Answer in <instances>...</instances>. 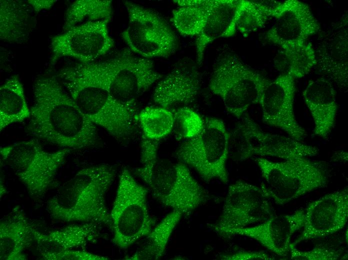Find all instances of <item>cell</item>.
<instances>
[{"instance_id":"6da1fadb","label":"cell","mask_w":348,"mask_h":260,"mask_svg":"<svg viewBox=\"0 0 348 260\" xmlns=\"http://www.w3.org/2000/svg\"><path fill=\"white\" fill-rule=\"evenodd\" d=\"M60 82L55 76H42L34 82L28 131L36 138L62 148L78 150L96 145V125Z\"/></svg>"},{"instance_id":"7a4b0ae2","label":"cell","mask_w":348,"mask_h":260,"mask_svg":"<svg viewBox=\"0 0 348 260\" xmlns=\"http://www.w3.org/2000/svg\"><path fill=\"white\" fill-rule=\"evenodd\" d=\"M116 174L115 167L108 164L80 170L48 201L50 216L63 222L104 224L112 229L106 197Z\"/></svg>"},{"instance_id":"3957f363","label":"cell","mask_w":348,"mask_h":260,"mask_svg":"<svg viewBox=\"0 0 348 260\" xmlns=\"http://www.w3.org/2000/svg\"><path fill=\"white\" fill-rule=\"evenodd\" d=\"M60 72L93 82L121 104L134 108L138 98L162 77L152 60L136 56L130 50L107 60L78 64Z\"/></svg>"},{"instance_id":"277c9868","label":"cell","mask_w":348,"mask_h":260,"mask_svg":"<svg viewBox=\"0 0 348 260\" xmlns=\"http://www.w3.org/2000/svg\"><path fill=\"white\" fill-rule=\"evenodd\" d=\"M58 76L80 110L94 124L119 142L131 138L137 118L135 108L121 104L104 88L90 80L61 73Z\"/></svg>"},{"instance_id":"5b68a950","label":"cell","mask_w":348,"mask_h":260,"mask_svg":"<svg viewBox=\"0 0 348 260\" xmlns=\"http://www.w3.org/2000/svg\"><path fill=\"white\" fill-rule=\"evenodd\" d=\"M255 161L270 198L278 205L328 185V170L318 161L302 158L276 162L260 156Z\"/></svg>"},{"instance_id":"8992f818","label":"cell","mask_w":348,"mask_h":260,"mask_svg":"<svg viewBox=\"0 0 348 260\" xmlns=\"http://www.w3.org/2000/svg\"><path fill=\"white\" fill-rule=\"evenodd\" d=\"M70 152L68 148L46 151L36 138L0 148L2 160L34 198L44 196Z\"/></svg>"},{"instance_id":"52a82bcc","label":"cell","mask_w":348,"mask_h":260,"mask_svg":"<svg viewBox=\"0 0 348 260\" xmlns=\"http://www.w3.org/2000/svg\"><path fill=\"white\" fill-rule=\"evenodd\" d=\"M148 192L129 170L123 169L110 212L112 242L120 249L128 248L153 228L154 221L147 204Z\"/></svg>"},{"instance_id":"ba28073f","label":"cell","mask_w":348,"mask_h":260,"mask_svg":"<svg viewBox=\"0 0 348 260\" xmlns=\"http://www.w3.org/2000/svg\"><path fill=\"white\" fill-rule=\"evenodd\" d=\"M270 82L235 55L226 54L214 66L208 86L221 98L227 111L239 118L250 106L260 104Z\"/></svg>"},{"instance_id":"9c48e42d","label":"cell","mask_w":348,"mask_h":260,"mask_svg":"<svg viewBox=\"0 0 348 260\" xmlns=\"http://www.w3.org/2000/svg\"><path fill=\"white\" fill-rule=\"evenodd\" d=\"M228 132L220 119L208 117L196 136L185 140L176 152L180 162L195 170L205 182H228L226 160L228 157Z\"/></svg>"},{"instance_id":"30bf717a","label":"cell","mask_w":348,"mask_h":260,"mask_svg":"<svg viewBox=\"0 0 348 260\" xmlns=\"http://www.w3.org/2000/svg\"><path fill=\"white\" fill-rule=\"evenodd\" d=\"M264 184L260 186L240 180L230 186L220 216L210 228L222 236L232 230L261 222L273 216Z\"/></svg>"},{"instance_id":"8fae6325","label":"cell","mask_w":348,"mask_h":260,"mask_svg":"<svg viewBox=\"0 0 348 260\" xmlns=\"http://www.w3.org/2000/svg\"><path fill=\"white\" fill-rule=\"evenodd\" d=\"M124 4L128 23L122 36L132 52L150 59L168 57L176 51V38L159 15L130 2Z\"/></svg>"},{"instance_id":"7c38bea8","label":"cell","mask_w":348,"mask_h":260,"mask_svg":"<svg viewBox=\"0 0 348 260\" xmlns=\"http://www.w3.org/2000/svg\"><path fill=\"white\" fill-rule=\"evenodd\" d=\"M148 186L158 201L182 215L191 214L207 198L205 190L180 161L158 160Z\"/></svg>"},{"instance_id":"4fadbf2b","label":"cell","mask_w":348,"mask_h":260,"mask_svg":"<svg viewBox=\"0 0 348 260\" xmlns=\"http://www.w3.org/2000/svg\"><path fill=\"white\" fill-rule=\"evenodd\" d=\"M109 22H86L52 37L50 45L51 64L63 57L88 64L106 54L114 45L109 34Z\"/></svg>"},{"instance_id":"5bb4252c","label":"cell","mask_w":348,"mask_h":260,"mask_svg":"<svg viewBox=\"0 0 348 260\" xmlns=\"http://www.w3.org/2000/svg\"><path fill=\"white\" fill-rule=\"evenodd\" d=\"M295 80L289 74L282 73L270 80L264 90L260 104L264 124L302 141L307 136V133L298 124L294 115Z\"/></svg>"},{"instance_id":"9a60e30c","label":"cell","mask_w":348,"mask_h":260,"mask_svg":"<svg viewBox=\"0 0 348 260\" xmlns=\"http://www.w3.org/2000/svg\"><path fill=\"white\" fill-rule=\"evenodd\" d=\"M272 16L275 21L266 38L279 48L306 43L320 28L310 6L298 0H287L272 6Z\"/></svg>"},{"instance_id":"2e32d148","label":"cell","mask_w":348,"mask_h":260,"mask_svg":"<svg viewBox=\"0 0 348 260\" xmlns=\"http://www.w3.org/2000/svg\"><path fill=\"white\" fill-rule=\"evenodd\" d=\"M300 235L291 244L328 236L342 229L348 218V188L328 194L310 202L304 210Z\"/></svg>"},{"instance_id":"e0dca14e","label":"cell","mask_w":348,"mask_h":260,"mask_svg":"<svg viewBox=\"0 0 348 260\" xmlns=\"http://www.w3.org/2000/svg\"><path fill=\"white\" fill-rule=\"evenodd\" d=\"M348 14L324 32L315 50L319 72L342 90H348Z\"/></svg>"},{"instance_id":"ac0fdd59","label":"cell","mask_w":348,"mask_h":260,"mask_svg":"<svg viewBox=\"0 0 348 260\" xmlns=\"http://www.w3.org/2000/svg\"><path fill=\"white\" fill-rule=\"evenodd\" d=\"M304 210L302 208L292 214L273 215L256 226L232 230L226 237L247 236L276 255L285 256L289 252L292 236L304 226Z\"/></svg>"},{"instance_id":"d6986e66","label":"cell","mask_w":348,"mask_h":260,"mask_svg":"<svg viewBox=\"0 0 348 260\" xmlns=\"http://www.w3.org/2000/svg\"><path fill=\"white\" fill-rule=\"evenodd\" d=\"M247 138L251 156H273L284 160L312 157L319 149L290 136L264 132L249 116L244 115L241 120Z\"/></svg>"},{"instance_id":"ffe728a7","label":"cell","mask_w":348,"mask_h":260,"mask_svg":"<svg viewBox=\"0 0 348 260\" xmlns=\"http://www.w3.org/2000/svg\"><path fill=\"white\" fill-rule=\"evenodd\" d=\"M246 0H202L206 11L204 28L196 42L198 62L203 59L207 46L214 40L234 36L237 21Z\"/></svg>"},{"instance_id":"44dd1931","label":"cell","mask_w":348,"mask_h":260,"mask_svg":"<svg viewBox=\"0 0 348 260\" xmlns=\"http://www.w3.org/2000/svg\"><path fill=\"white\" fill-rule=\"evenodd\" d=\"M200 82L199 72L192 67H176L158 83L152 100L160 107L168 109L188 105L196 98Z\"/></svg>"},{"instance_id":"7402d4cb","label":"cell","mask_w":348,"mask_h":260,"mask_svg":"<svg viewBox=\"0 0 348 260\" xmlns=\"http://www.w3.org/2000/svg\"><path fill=\"white\" fill-rule=\"evenodd\" d=\"M314 124V134L326 139L334 126L338 112L336 92L332 82L321 78L310 80L302 92Z\"/></svg>"},{"instance_id":"603a6c76","label":"cell","mask_w":348,"mask_h":260,"mask_svg":"<svg viewBox=\"0 0 348 260\" xmlns=\"http://www.w3.org/2000/svg\"><path fill=\"white\" fill-rule=\"evenodd\" d=\"M38 231L18 206L14 208L0 220V260H27L24 250L35 242Z\"/></svg>"},{"instance_id":"cb8c5ba5","label":"cell","mask_w":348,"mask_h":260,"mask_svg":"<svg viewBox=\"0 0 348 260\" xmlns=\"http://www.w3.org/2000/svg\"><path fill=\"white\" fill-rule=\"evenodd\" d=\"M98 224L82 222L47 232L38 230L35 236V242L40 254L82 248L90 243L97 242L100 234Z\"/></svg>"},{"instance_id":"d4e9b609","label":"cell","mask_w":348,"mask_h":260,"mask_svg":"<svg viewBox=\"0 0 348 260\" xmlns=\"http://www.w3.org/2000/svg\"><path fill=\"white\" fill-rule=\"evenodd\" d=\"M0 40L22 43L28 38L30 30L31 6L26 1H0Z\"/></svg>"},{"instance_id":"484cf974","label":"cell","mask_w":348,"mask_h":260,"mask_svg":"<svg viewBox=\"0 0 348 260\" xmlns=\"http://www.w3.org/2000/svg\"><path fill=\"white\" fill-rule=\"evenodd\" d=\"M182 216L181 212L176 210L168 214L147 235L141 239V242L136 252L125 259L156 260L160 258Z\"/></svg>"},{"instance_id":"4316f807","label":"cell","mask_w":348,"mask_h":260,"mask_svg":"<svg viewBox=\"0 0 348 260\" xmlns=\"http://www.w3.org/2000/svg\"><path fill=\"white\" fill-rule=\"evenodd\" d=\"M30 110L18 75L7 79L0 87V130L30 118Z\"/></svg>"},{"instance_id":"83f0119b","label":"cell","mask_w":348,"mask_h":260,"mask_svg":"<svg viewBox=\"0 0 348 260\" xmlns=\"http://www.w3.org/2000/svg\"><path fill=\"white\" fill-rule=\"evenodd\" d=\"M316 64L315 50L310 42L280 47L274 60L278 70L289 74L295 80L308 74Z\"/></svg>"},{"instance_id":"f1b7e54d","label":"cell","mask_w":348,"mask_h":260,"mask_svg":"<svg viewBox=\"0 0 348 260\" xmlns=\"http://www.w3.org/2000/svg\"><path fill=\"white\" fill-rule=\"evenodd\" d=\"M112 1L78 0L67 9L63 30L66 31L84 20H110L112 15Z\"/></svg>"},{"instance_id":"f546056e","label":"cell","mask_w":348,"mask_h":260,"mask_svg":"<svg viewBox=\"0 0 348 260\" xmlns=\"http://www.w3.org/2000/svg\"><path fill=\"white\" fill-rule=\"evenodd\" d=\"M146 138L160 140L172 132L174 124L173 112L162 107H146L137 116Z\"/></svg>"},{"instance_id":"4dcf8cb0","label":"cell","mask_w":348,"mask_h":260,"mask_svg":"<svg viewBox=\"0 0 348 260\" xmlns=\"http://www.w3.org/2000/svg\"><path fill=\"white\" fill-rule=\"evenodd\" d=\"M206 18L202 0H193V6H180L174 10L171 20L182 35L194 36L202 32Z\"/></svg>"},{"instance_id":"1f68e13d","label":"cell","mask_w":348,"mask_h":260,"mask_svg":"<svg viewBox=\"0 0 348 260\" xmlns=\"http://www.w3.org/2000/svg\"><path fill=\"white\" fill-rule=\"evenodd\" d=\"M272 6L264 0H246L236 24L243 36L264 28L269 18H272Z\"/></svg>"},{"instance_id":"d6a6232c","label":"cell","mask_w":348,"mask_h":260,"mask_svg":"<svg viewBox=\"0 0 348 260\" xmlns=\"http://www.w3.org/2000/svg\"><path fill=\"white\" fill-rule=\"evenodd\" d=\"M172 131L178 140H188L198 136L204 126L203 119L196 112L187 106H182L174 112Z\"/></svg>"},{"instance_id":"836d02e7","label":"cell","mask_w":348,"mask_h":260,"mask_svg":"<svg viewBox=\"0 0 348 260\" xmlns=\"http://www.w3.org/2000/svg\"><path fill=\"white\" fill-rule=\"evenodd\" d=\"M160 140L148 138L143 134L140 144L142 166L135 170L136 174L148 186L151 182L154 168L158 161Z\"/></svg>"},{"instance_id":"e575fe53","label":"cell","mask_w":348,"mask_h":260,"mask_svg":"<svg viewBox=\"0 0 348 260\" xmlns=\"http://www.w3.org/2000/svg\"><path fill=\"white\" fill-rule=\"evenodd\" d=\"M289 252L291 260H336L340 258L342 251L324 246H316L306 251L300 250L290 244Z\"/></svg>"},{"instance_id":"d590c367","label":"cell","mask_w":348,"mask_h":260,"mask_svg":"<svg viewBox=\"0 0 348 260\" xmlns=\"http://www.w3.org/2000/svg\"><path fill=\"white\" fill-rule=\"evenodd\" d=\"M46 260H106L108 258L84 250L76 249L66 250L58 252L40 254Z\"/></svg>"},{"instance_id":"8d00e7d4","label":"cell","mask_w":348,"mask_h":260,"mask_svg":"<svg viewBox=\"0 0 348 260\" xmlns=\"http://www.w3.org/2000/svg\"><path fill=\"white\" fill-rule=\"evenodd\" d=\"M222 260H274V258L264 251H238L232 254H222L220 256Z\"/></svg>"},{"instance_id":"74e56055","label":"cell","mask_w":348,"mask_h":260,"mask_svg":"<svg viewBox=\"0 0 348 260\" xmlns=\"http://www.w3.org/2000/svg\"><path fill=\"white\" fill-rule=\"evenodd\" d=\"M27 2L36 12L48 10L57 2L55 0H28Z\"/></svg>"}]
</instances>
